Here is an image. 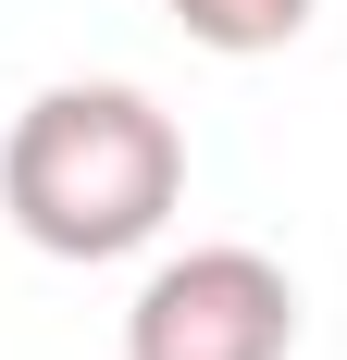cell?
I'll return each mask as SVG.
<instances>
[{
    "mask_svg": "<svg viewBox=\"0 0 347 360\" xmlns=\"http://www.w3.org/2000/svg\"><path fill=\"white\" fill-rule=\"evenodd\" d=\"M186 199V137L174 112L124 75H74V87H37L0 137V212L13 236L50 261H124L149 249Z\"/></svg>",
    "mask_w": 347,
    "mask_h": 360,
    "instance_id": "6da1fadb",
    "label": "cell"
},
{
    "mask_svg": "<svg viewBox=\"0 0 347 360\" xmlns=\"http://www.w3.org/2000/svg\"><path fill=\"white\" fill-rule=\"evenodd\" d=\"M285 348H298V286L273 249H186L124 311V360H285Z\"/></svg>",
    "mask_w": 347,
    "mask_h": 360,
    "instance_id": "7a4b0ae2",
    "label": "cell"
},
{
    "mask_svg": "<svg viewBox=\"0 0 347 360\" xmlns=\"http://www.w3.org/2000/svg\"><path fill=\"white\" fill-rule=\"evenodd\" d=\"M322 0H174V25L199 37V50H223V63H261V50H285V37H310Z\"/></svg>",
    "mask_w": 347,
    "mask_h": 360,
    "instance_id": "3957f363",
    "label": "cell"
}]
</instances>
